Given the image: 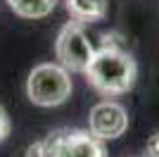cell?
<instances>
[{"mask_svg": "<svg viewBox=\"0 0 159 157\" xmlns=\"http://www.w3.org/2000/svg\"><path fill=\"white\" fill-rule=\"evenodd\" d=\"M143 157H159V131L150 136V140L145 143V150H143Z\"/></svg>", "mask_w": 159, "mask_h": 157, "instance_id": "cell-9", "label": "cell"}, {"mask_svg": "<svg viewBox=\"0 0 159 157\" xmlns=\"http://www.w3.org/2000/svg\"><path fill=\"white\" fill-rule=\"evenodd\" d=\"M71 91L74 86H71L69 69H64L62 64H52V62L36 64L26 78V95L38 107L64 105L71 95Z\"/></svg>", "mask_w": 159, "mask_h": 157, "instance_id": "cell-2", "label": "cell"}, {"mask_svg": "<svg viewBox=\"0 0 159 157\" xmlns=\"http://www.w3.org/2000/svg\"><path fill=\"white\" fill-rule=\"evenodd\" d=\"M55 55L64 69L86 74L88 64L95 55V48L83 29V21L74 19L62 26V31L57 33V40H55Z\"/></svg>", "mask_w": 159, "mask_h": 157, "instance_id": "cell-3", "label": "cell"}, {"mask_svg": "<svg viewBox=\"0 0 159 157\" xmlns=\"http://www.w3.org/2000/svg\"><path fill=\"white\" fill-rule=\"evenodd\" d=\"M14 14L24 19H43L52 12L60 0H5Z\"/></svg>", "mask_w": 159, "mask_h": 157, "instance_id": "cell-7", "label": "cell"}, {"mask_svg": "<svg viewBox=\"0 0 159 157\" xmlns=\"http://www.w3.org/2000/svg\"><path fill=\"white\" fill-rule=\"evenodd\" d=\"M48 157H107L105 140L88 129H62L45 138Z\"/></svg>", "mask_w": 159, "mask_h": 157, "instance_id": "cell-4", "label": "cell"}, {"mask_svg": "<svg viewBox=\"0 0 159 157\" xmlns=\"http://www.w3.org/2000/svg\"><path fill=\"white\" fill-rule=\"evenodd\" d=\"M64 7L71 14V19H79L83 24L102 21L109 12L107 0H64Z\"/></svg>", "mask_w": 159, "mask_h": 157, "instance_id": "cell-6", "label": "cell"}, {"mask_svg": "<svg viewBox=\"0 0 159 157\" xmlns=\"http://www.w3.org/2000/svg\"><path fill=\"white\" fill-rule=\"evenodd\" d=\"M88 129L102 140H116L128 131V112L114 100H102L90 110Z\"/></svg>", "mask_w": 159, "mask_h": 157, "instance_id": "cell-5", "label": "cell"}, {"mask_svg": "<svg viewBox=\"0 0 159 157\" xmlns=\"http://www.w3.org/2000/svg\"><path fill=\"white\" fill-rule=\"evenodd\" d=\"M7 133H10V119H7L5 110L0 107V140H5Z\"/></svg>", "mask_w": 159, "mask_h": 157, "instance_id": "cell-10", "label": "cell"}, {"mask_svg": "<svg viewBox=\"0 0 159 157\" xmlns=\"http://www.w3.org/2000/svg\"><path fill=\"white\" fill-rule=\"evenodd\" d=\"M21 157H48V145L45 140H36L26 148V150L21 152Z\"/></svg>", "mask_w": 159, "mask_h": 157, "instance_id": "cell-8", "label": "cell"}, {"mask_svg": "<svg viewBox=\"0 0 159 157\" xmlns=\"http://www.w3.org/2000/svg\"><path fill=\"white\" fill-rule=\"evenodd\" d=\"M138 76V64L126 48L100 45L86 69V78L105 98H119L128 93Z\"/></svg>", "mask_w": 159, "mask_h": 157, "instance_id": "cell-1", "label": "cell"}]
</instances>
